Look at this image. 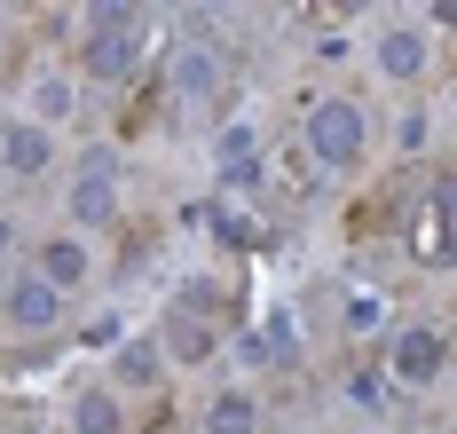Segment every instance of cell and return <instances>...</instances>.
<instances>
[{"label":"cell","mask_w":457,"mask_h":434,"mask_svg":"<svg viewBox=\"0 0 457 434\" xmlns=\"http://www.w3.org/2000/svg\"><path fill=\"white\" fill-rule=\"evenodd\" d=\"M8 316H16V324H47V316H55V292L47 285H16L8 292Z\"/></svg>","instance_id":"cell-2"},{"label":"cell","mask_w":457,"mask_h":434,"mask_svg":"<svg viewBox=\"0 0 457 434\" xmlns=\"http://www.w3.org/2000/svg\"><path fill=\"white\" fill-rule=\"evenodd\" d=\"M316 150H323V158H355V150H363V111L323 103V111H316Z\"/></svg>","instance_id":"cell-1"},{"label":"cell","mask_w":457,"mask_h":434,"mask_svg":"<svg viewBox=\"0 0 457 434\" xmlns=\"http://www.w3.org/2000/svg\"><path fill=\"white\" fill-rule=\"evenodd\" d=\"M40 269H47V285H79V277H87V253H79V245H47Z\"/></svg>","instance_id":"cell-3"},{"label":"cell","mask_w":457,"mask_h":434,"mask_svg":"<svg viewBox=\"0 0 457 434\" xmlns=\"http://www.w3.org/2000/svg\"><path fill=\"white\" fill-rule=\"evenodd\" d=\"M40 158H47L40 127H16V135H8V166H40Z\"/></svg>","instance_id":"cell-4"}]
</instances>
